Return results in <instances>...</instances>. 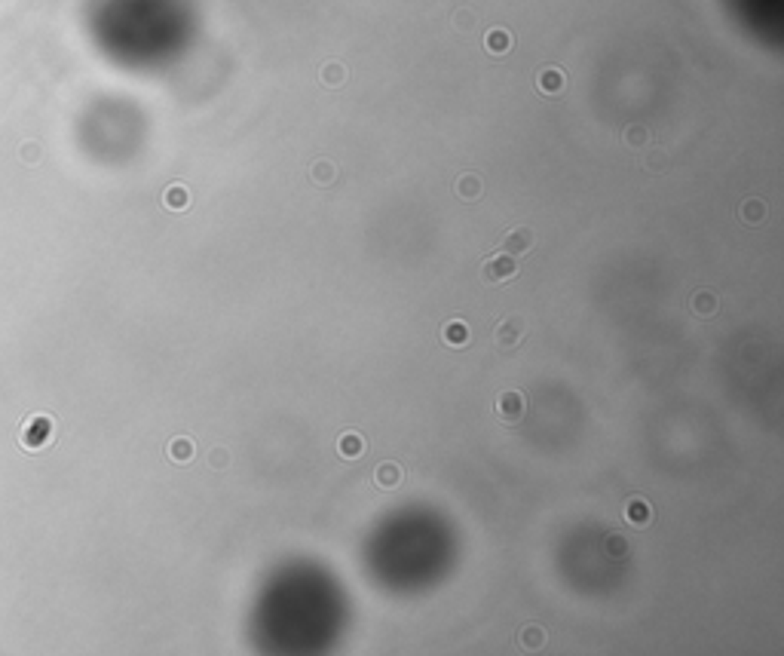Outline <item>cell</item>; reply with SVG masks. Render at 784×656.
Segmentation results:
<instances>
[{
    "instance_id": "obj_1",
    "label": "cell",
    "mask_w": 784,
    "mask_h": 656,
    "mask_svg": "<svg viewBox=\"0 0 784 656\" xmlns=\"http://www.w3.org/2000/svg\"><path fill=\"white\" fill-rule=\"evenodd\" d=\"M524 334H527V325L521 316H506L503 323L497 325V331H493V344H497L499 353H515L518 347L524 344Z\"/></svg>"
},
{
    "instance_id": "obj_2",
    "label": "cell",
    "mask_w": 784,
    "mask_h": 656,
    "mask_svg": "<svg viewBox=\"0 0 784 656\" xmlns=\"http://www.w3.org/2000/svg\"><path fill=\"white\" fill-rule=\"evenodd\" d=\"M518 277V258H512V255L499 252L493 255V258H487L484 264H481V279L487 282V285H499V282H509Z\"/></svg>"
},
{
    "instance_id": "obj_3",
    "label": "cell",
    "mask_w": 784,
    "mask_h": 656,
    "mask_svg": "<svg viewBox=\"0 0 784 656\" xmlns=\"http://www.w3.org/2000/svg\"><path fill=\"white\" fill-rule=\"evenodd\" d=\"M493 411H497V417L503 426H515V423H521L524 414H527V399L518 390H506L497 396V408Z\"/></svg>"
},
{
    "instance_id": "obj_4",
    "label": "cell",
    "mask_w": 784,
    "mask_h": 656,
    "mask_svg": "<svg viewBox=\"0 0 784 656\" xmlns=\"http://www.w3.org/2000/svg\"><path fill=\"white\" fill-rule=\"evenodd\" d=\"M533 231L530 227H512L509 233L499 239V252L512 255V258H521V255H530L533 252Z\"/></svg>"
},
{
    "instance_id": "obj_5",
    "label": "cell",
    "mask_w": 784,
    "mask_h": 656,
    "mask_svg": "<svg viewBox=\"0 0 784 656\" xmlns=\"http://www.w3.org/2000/svg\"><path fill=\"white\" fill-rule=\"evenodd\" d=\"M536 86H539V93H545V95H561L564 86H567V77H564V71H558V68H545V71H539Z\"/></svg>"
},
{
    "instance_id": "obj_6",
    "label": "cell",
    "mask_w": 784,
    "mask_h": 656,
    "mask_svg": "<svg viewBox=\"0 0 784 656\" xmlns=\"http://www.w3.org/2000/svg\"><path fill=\"white\" fill-rule=\"evenodd\" d=\"M650 503L641 500V497H634V500L625 503V522L631 524V528H647L650 524Z\"/></svg>"
},
{
    "instance_id": "obj_7",
    "label": "cell",
    "mask_w": 784,
    "mask_h": 656,
    "mask_svg": "<svg viewBox=\"0 0 784 656\" xmlns=\"http://www.w3.org/2000/svg\"><path fill=\"white\" fill-rule=\"evenodd\" d=\"M374 484H377L380 491H392L401 484V467L399 463H380L377 469H374Z\"/></svg>"
},
{
    "instance_id": "obj_8",
    "label": "cell",
    "mask_w": 784,
    "mask_h": 656,
    "mask_svg": "<svg viewBox=\"0 0 784 656\" xmlns=\"http://www.w3.org/2000/svg\"><path fill=\"white\" fill-rule=\"evenodd\" d=\"M346 77H349V71H346V65H340V62H328V65H322V71H319V83L328 89L344 86Z\"/></svg>"
},
{
    "instance_id": "obj_9",
    "label": "cell",
    "mask_w": 784,
    "mask_h": 656,
    "mask_svg": "<svg viewBox=\"0 0 784 656\" xmlns=\"http://www.w3.org/2000/svg\"><path fill=\"white\" fill-rule=\"evenodd\" d=\"M689 310H693L698 319L714 316L717 313V294L714 292H696L693 301H689Z\"/></svg>"
},
{
    "instance_id": "obj_10",
    "label": "cell",
    "mask_w": 784,
    "mask_h": 656,
    "mask_svg": "<svg viewBox=\"0 0 784 656\" xmlns=\"http://www.w3.org/2000/svg\"><path fill=\"white\" fill-rule=\"evenodd\" d=\"M441 340H444L447 347H463V344H469V325L460 323V319H453V323L444 325V331H441Z\"/></svg>"
},
{
    "instance_id": "obj_11",
    "label": "cell",
    "mask_w": 784,
    "mask_h": 656,
    "mask_svg": "<svg viewBox=\"0 0 784 656\" xmlns=\"http://www.w3.org/2000/svg\"><path fill=\"white\" fill-rule=\"evenodd\" d=\"M337 451H340V457H346V460H355V457H361V451H365V442H361L359 432H344V436L337 438Z\"/></svg>"
},
{
    "instance_id": "obj_12",
    "label": "cell",
    "mask_w": 784,
    "mask_h": 656,
    "mask_svg": "<svg viewBox=\"0 0 784 656\" xmlns=\"http://www.w3.org/2000/svg\"><path fill=\"white\" fill-rule=\"evenodd\" d=\"M457 196L460 200H466V202H475L478 196H481V178L478 175H460L457 178Z\"/></svg>"
},
{
    "instance_id": "obj_13",
    "label": "cell",
    "mask_w": 784,
    "mask_h": 656,
    "mask_svg": "<svg viewBox=\"0 0 784 656\" xmlns=\"http://www.w3.org/2000/svg\"><path fill=\"white\" fill-rule=\"evenodd\" d=\"M484 47H487V52H493V56H503V52H509V47H512V37H509V31H503V28H493L490 34L484 37Z\"/></svg>"
},
{
    "instance_id": "obj_14",
    "label": "cell",
    "mask_w": 784,
    "mask_h": 656,
    "mask_svg": "<svg viewBox=\"0 0 784 656\" xmlns=\"http://www.w3.org/2000/svg\"><path fill=\"white\" fill-rule=\"evenodd\" d=\"M309 178H313V185L328 187L334 178H337V169H334V163L319 160V163H313V169H309Z\"/></svg>"
},
{
    "instance_id": "obj_15",
    "label": "cell",
    "mask_w": 784,
    "mask_h": 656,
    "mask_svg": "<svg viewBox=\"0 0 784 656\" xmlns=\"http://www.w3.org/2000/svg\"><path fill=\"white\" fill-rule=\"evenodd\" d=\"M766 215V206H763L760 200H748L744 206L739 209V218H741V224H748V227H754L757 221Z\"/></svg>"
},
{
    "instance_id": "obj_16",
    "label": "cell",
    "mask_w": 784,
    "mask_h": 656,
    "mask_svg": "<svg viewBox=\"0 0 784 656\" xmlns=\"http://www.w3.org/2000/svg\"><path fill=\"white\" fill-rule=\"evenodd\" d=\"M518 641L527 647V651H536V647L545 644V632L539 626H524L521 635H518Z\"/></svg>"
},
{
    "instance_id": "obj_17",
    "label": "cell",
    "mask_w": 784,
    "mask_h": 656,
    "mask_svg": "<svg viewBox=\"0 0 784 656\" xmlns=\"http://www.w3.org/2000/svg\"><path fill=\"white\" fill-rule=\"evenodd\" d=\"M169 457L178 460V463L190 460V457H193V442H190V438H172V445H169Z\"/></svg>"
},
{
    "instance_id": "obj_18",
    "label": "cell",
    "mask_w": 784,
    "mask_h": 656,
    "mask_svg": "<svg viewBox=\"0 0 784 656\" xmlns=\"http://www.w3.org/2000/svg\"><path fill=\"white\" fill-rule=\"evenodd\" d=\"M166 206L175 209V212L187 209V190H184V187H169L166 190Z\"/></svg>"
},
{
    "instance_id": "obj_19",
    "label": "cell",
    "mask_w": 784,
    "mask_h": 656,
    "mask_svg": "<svg viewBox=\"0 0 784 656\" xmlns=\"http://www.w3.org/2000/svg\"><path fill=\"white\" fill-rule=\"evenodd\" d=\"M650 141V132L643 126H628L625 129V144L628 148H641V144H647Z\"/></svg>"
},
{
    "instance_id": "obj_20",
    "label": "cell",
    "mask_w": 784,
    "mask_h": 656,
    "mask_svg": "<svg viewBox=\"0 0 784 656\" xmlns=\"http://www.w3.org/2000/svg\"><path fill=\"white\" fill-rule=\"evenodd\" d=\"M457 25H460V28H472V25H475V16H472V12H460Z\"/></svg>"
},
{
    "instance_id": "obj_21",
    "label": "cell",
    "mask_w": 784,
    "mask_h": 656,
    "mask_svg": "<svg viewBox=\"0 0 784 656\" xmlns=\"http://www.w3.org/2000/svg\"><path fill=\"white\" fill-rule=\"evenodd\" d=\"M610 552H616V555L625 552V540H622V537H610Z\"/></svg>"
}]
</instances>
